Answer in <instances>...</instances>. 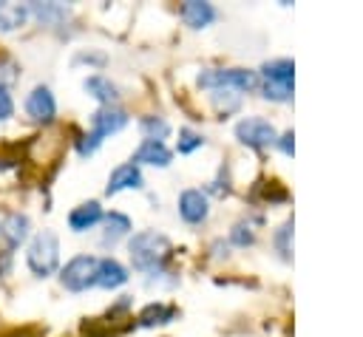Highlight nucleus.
I'll list each match as a JSON object with an SVG mask.
<instances>
[{
	"instance_id": "nucleus-8",
	"label": "nucleus",
	"mask_w": 363,
	"mask_h": 337,
	"mask_svg": "<svg viewBox=\"0 0 363 337\" xmlns=\"http://www.w3.org/2000/svg\"><path fill=\"white\" fill-rule=\"evenodd\" d=\"M125 125H128V113H125L122 108H116V105H99V108L94 110V116H91V133H94L99 142H102L105 136L119 133Z\"/></svg>"
},
{
	"instance_id": "nucleus-24",
	"label": "nucleus",
	"mask_w": 363,
	"mask_h": 337,
	"mask_svg": "<svg viewBox=\"0 0 363 337\" xmlns=\"http://www.w3.org/2000/svg\"><path fill=\"white\" fill-rule=\"evenodd\" d=\"M102 142L94 136V133H85V136H79L77 139V153L82 156V159H88V156H94L96 153V147H99Z\"/></svg>"
},
{
	"instance_id": "nucleus-10",
	"label": "nucleus",
	"mask_w": 363,
	"mask_h": 337,
	"mask_svg": "<svg viewBox=\"0 0 363 337\" xmlns=\"http://www.w3.org/2000/svg\"><path fill=\"white\" fill-rule=\"evenodd\" d=\"M31 235V221L26 212H9L3 221H0V238L9 249H17L28 241Z\"/></svg>"
},
{
	"instance_id": "nucleus-2",
	"label": "nucleus",
	"mask_w": 363,
	"mask_h": 337,
	"mask_svg": "<svg viewBox=\"0 0 363 337\" xmlns=\"http://www.w3.org/2000/svg\"><path fill=\"white\" fill-rule=\"evenodd\" d=\"M26 266H28L37 278H48V275L57 272V266H60V238H57V232L43 229V232H37V235L28 241Z\"/></svg>"
},
{
	"instance_id": "nucleus-20",
	"label": "nucleus",
	"mask_w": 363,
	"mask_h": 337,
	"mask_svg": "<svg viewBox=\"0 0 363 337\" xmlns=\"http://www.w3.org/2000/svg\"><path fill=\"white\" fill-rule=\"evenodd\" d=\"M176 317V309L173 306H164V303H150L139 312V323L142 326H162V323H170Z\"/></svg>"
},
{
	"instance_id": "nucleus-22",
	"label": "nucleus",
	"mask_w": 363,
	"mask_h": 337,
	"mask_svg": "<svg viewBox=\"0 0 363 337\" xmlns=\"http://www.w3.org/2000/svg\"><path fill=\"white\" fill-rule=\"evenodd\" d=\"M204 144V136L201 133H196V130H190V127H182L179 130V142H176V150L179 153H193V150H199Z\"/></svg>"
},
{
	"instance_id": "nucleus-7",
	"label": "nucleus",
	"mask_w": 363,
	"mask_h": 337,
	"mask_svg": "<svg viewBox=\"0 0 363 337\" xmlns=\"http://www.w3.org/2000/svg\"><path fill=\"white\" fill-rule=\"evenodd\" d=\"M26 113L34 122H40V125H51L54 122V116H57V99H54V93H51L48 85L31 88V93L26 96Z\"/></svg>"
},
{
	"instance_id": "nucleus-26",
	"label": "nucleus",
	"mask_w": 363,
	"mask_h": 337,
	"mask_svg": "<svg viewBox=\"0 0 363 337\" xmlns=\"http://www.w3.org/2000/svg\"><path fill=\"white\" fill-rule=\"evenodd\" d=\"M11 113H14V99H11L9 88H6V85H0V122L11 119Z\"/></svg>"
},
{
	"instance_id": "nucleus-13",
	"label": "nucleus",
	"mask_w": 363,
	"mask_h": 337,
	"mask_svg": "<svg viewBox=\"0 0 363 337\" xmlns=\"http://www.w3.org/2000/svg\"><path fill=\"white\" fill-rule=\"evenodd\" d=\"M128 269L116 261V258H99L96 263V286L102 289H119L128 283Z\"/></svg>"
},
{
	"instance_id": "nucleus-27",
	"label": "nucleus",
	"mask_w": 363,
	"mask_h": 337,
	"mask_svg": "<svg viewBox=\"0 0 363 337\" xmlns=\"http://www.w3.org/2000/svg\"><path fill=\"white\" fill-rule=\"evenodd\" d=\"M292 139H295V136H292V130H286V133H281V136H278V142H275V144H278L286 156H292V150H295V142H292Z\"/></svg>"
},
{
	"instance_id": "nucleus-23",
	"label": "nucleus",
	"mask_w": 363,
	"mask_h": 337,
	"mask_svg": "<svg viewBox=\"0 0 363 337\" xmlns=\"http://www.w3.org/2000/svg\"><path fill=\"white\" fill-rule=\"evenodd\" d=\"M230 241L238 244V246H250L255 241V232L250 229V224H235L233 232H230Z\"/></svg>"
},
{
	"instance_id": "nucleus-18",
	"label": "nucleus",
	"mask_w": 363,
	"mask_h": 337,
	"mask_svg": "<svg viewBox=\"0 0 363 337\" xmlns=\"http://www.w3.org/2000/svg\"><path fill=\"white\" fill-rule=\"evenodd\" d=\"M82 88L88 91V96L99 99L102 105H113V102H116V96H119L116 85H113L108 76H102V74H91V76L82 82Z\"/></svg>"
},
{
	"instance_id": "nucleus-21",
	"label": "nucleus",
	"mask_w": 363,
	"mask_h": 337,
	"mask_svg": "<svg viewBox=\"0 0 363 337\" xmlns=\"http://www.w3.org/2000/svg\"><path fill=\"white\" fill-rule=\"evenodd\" d=\"M139 130H142L145 139H150V142H164L167 133H170V125H167L162 116H142V119H139Z\"/></svg>"
},
{
	"instance_id": "nucleus-5",
	"label": "nucleus",
	"mask_w": 363,
	"mask_h": 337,
	"mask_svg": "<svg viewBox=\"0 0 363 337\" xmlns=\"http://www.w3.org/2000/svg\"><path fill=\"white\" fill-rule=\"evenodd\" d=\"M96 263H99V258H94V255H74L62 266L60 283L68 292H85V289L96 286Z\"/></svg>"
},
{
	"instance_id": "nucleus-15",
	"label": "nucleus",
	"mask_w": 363,
	"mask_h": 337,
	"mask_svg": "<svg viewBox=\"0 0 363 337\" xmlns=\"http://www.w3.org/2000/svg\"><path fill=\"white\" fill-rule=\"evenodd\" d=\"M179 14L190 28H204L216 20V6L204 3V0H187V3H182Z\"/></svg>"
},
{
	"instance_id": "nucleus-3",
	"label": "nucleus",
	"mask_w": 363,
	"mask_h": 337,
	"mask_svg": "<svg viewBox=\"0 0 363 337\" xmlns=\"http://www.w3.org/2000/svg\"><path fill=\"white\" fill-rule=\"evenodd\" d=\"M264 74V96L272 102H286L292 96V82H295V62L286 57L269 59L261 65Z\"/></svg>"
},
{
	"instance_id": "nucleus-6",
	"label": "nucleus",
	"mask_w": 363,
	"mask_h": 337,
	"mask_svg": "<svg viewBox=\"0 0 363 337\" xmlns=\"http://www.w3.org/2000/svg\"><path fill=\"white\" fill-rule=\"evenodd\" d=\"M235 139H238L241 144H247V147L261 150V147H269V144L278 142V130H275V125H272L269 119L247 116V119H241V122L235 125Z\"/></svg>"
},
{
	"instance_id": "nucleus-16",
	"label": "nucleus",
	"mask_w": 363,
	"mask_h": 337,
	"mask_svg": "<svg viewBox=\"0 0 363 337\" xmlns=\"http://www.w3.org/2000/svg\"><path fill=\"white\" fill-rule=\"evenodd\" d=\"M102 224H105V229H102V244H105V246H108V244L113 246L116 241H122V238L130 232V227H133L130 218H128L125 212H116V210L108 212V215H102Z\"/></svg>"
},
{
	"instance_id": "nucleus-1",
	"label": "nucleus",
	"mask_w": 363,
	"mask_h": 337,
	"mask_svg": "<svg viewBox=\"0 0 363 337\" xmlns=\"http://www.w3.org/2000/svg\"><path fill=\"white\" fill-rule=\"evenodd\" d=\"M128 252H130L133 269H139L145 275H156L167 263L173 246H170V238L167 235H162L156 229H142V232H136L128 241Z\"/></svg>"
},
{
	"instance_id": "nucleus-12",
	"label": "nucleus",
	"mask_w": 363,
	"mask_h": 337,
	"mask_svg": "<svg viewBox=\"0 0 363 337\" xmlns=\"http://www.w3.org/2000/svg\"><path fill=\"white\" fill-rule=\"evenodd\" d=\"M102 215L105 212H102L99 201H85V204H79V207H74L68 212V227L74 232H88V229H94L102 221Z\"/></svg>"
},
{
	"instance_id": "nucleus-4",
	"label": "nucleus",
	"mask_w": 363,
	"mask_h": 337,
	"mask_svg": "<svg viewBox=\"0 0 363 337\" xmlns=\"http://www.w3.org/2000/svg\"><path fill=\"white\" fill-rule=\"evenodd\" d=\"M196 82L210 91H255L258 74L250 68H210L201 71Z\"/></svg>"
},
{
	"instance_id": "nucleus-17",
	"label": "nucleus",
	"mask_w": 363,
	"mask_h": 337,
	"mask_svg": "<svg viewBox=\"0 0 363 337\" xmlns=\"http://www.w3.org/2000/svg\"><path fill=\"white\" fill-rule=\"evenodd\" d=\"M28 6L23 3H11V0H0V31H17L28 23Z\"/></svg>"
},
{
	"instance_id": "nucleus-25",
	"label": "nucleus",
	"mask_w": 363,
	"mask_h": 337,
	"mask_svg": "<svg viewBox=\"0 0 363 337\" xmlns=\"http://www.w3.org/2000/svg\"><path fill=\"white\" fill-rule=\"evenodd\" d=\"M289 235H292V221H286L281 229H278V235H275V244H278V249H281V255L284 258H289Z\"/></svg>"
},
{
	"instance_id": "nucleus-14",
	"label": "nucleus",
	"mask_w": 363,
	"mask_h": 337,
	"mask_svg": "<svg viewBox=\"0 0 363 337\" xmlns=\"http://www.w3.org/2000/svg\"><path fill=\"white\" fill-rule=\"evenodd\" d=\"M170 159H173L170 147H167L164 142H150V139H145V142L136 147V153H133V164L167 167V164H170Z\"/></svg>"
},
{
	"instance_id": "nucleus-19",
	"label": "nucleus",
	"mask_w": 363,
	"mask_h": 337,
	"mask_svg": "<svg viewBox=\"0 0 363 337\" xmlns=\"http://www.w3.org/2000/svg\"><path fill=\"white\" fill-rule=\"evenodd\" d=\"M28 14L37 17L43 25H57V23H62L71 14V8L62 6V3H31L28 6Z\"/></svg>"
},
{
	"instance_id": "nucleus-9",
	"label": "nucleus",
	"mask_w": 363,
	"mask_h": 337,
	"mask_svg": "<svg viewBox=\"0 0 363 337\" xmlns=\"http://www.w3.org/2000/svg\"><path fill=\"white\" fill-rule=\"evenodd\" d=\"M179 215H182L184 224H201V221H207V215H210L207 195L201 190H193V187L184 190L179 195Z\"/></svg>"
},
{
	"instance_id": "nucleus-11",
	"label": "nucleus",
	"mask_w": 363,
	"mask_h": 337,
	"mask_svg": "<svg viewBox=\"0 0 363 337\" xmlns=\"http://www.w3.org/2000/svg\"><path fill=\"white\" fill-rule=\"evenodd\" d=\"M142 184H145V178H142L139 164L125 161V164H119V167H113V170H111L105 193H108V195H116V193H122V190H139Z\"/></svg>"
}]
</instances>
